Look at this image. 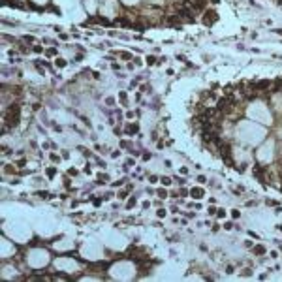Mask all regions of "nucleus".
Segmentation results:
<instances>
[{"label": "nucleus", "instance_id": "obj_2", "mask_svg": "<svg viewBox=\"0 0 282 282\" xmlns=\"http://www.w3.org/2000/svg\"><path fill=\"white\" fill-rule=\"evenodd\" d=\"M247 111H248V115L252 117V121L264 123V124H273L271 111L267 109V106H264L262 102H254V104H250V107H248Z\"/></svg>", "mask_w": 282, "mask_h": 282}, {"label": "nucleus", "instance_id": "obj_5", "mask_svg": "<svg viewBox=\"0 0 282 282\" xmlns=\"http://www.w3.org/2000/svg\"><path fill=\"white\" fill-rule=\"evenodd\" d=\"M123 2H124V4H128V6H136L140 0H123Z\"/></svg>", "mask_w": 282, "mask_h": 282}, {"label": "nucleus", "instance_id": "obj_1", "mask_svg": "<svg viewBox=\"0 0 282 282\" xmlns=\"http://www.w3.org/2000/svg\"><path fill=\"white\" fill-rule=\"evenodd\" d=\"M265 128H260L252 124V123H247V121H241L237 128H235V136H239V140L243 143H248V145H256L265 138Z\"/></svg>", "mask_w": 282, "mask_h": 282}, {"label": "nucleus", "instance_id": "obj_6", "mask_svg": "<svg viewBox=\"0 0 282 282\" xmlns=\"http://www.w3.org/2000/svg\"><path fill=\"white\" fill-rule=\"evenodd\" d=\"M256 254H264V248L262 247H256Z\"/></svg>", "mask_w": 282, "mask_h": 282}, {"label": "nucleus", "instance_id": "obj_4", "mask_svg": "<svg viewBox=\"0 0 282 282\" xmlns=\"http://www.w3.org/2000/svg\"><path fill=\"white\" fill-rule=\"evenodd\" d=\"M192 194H194V197H197V199H199V197H201V194H203V192H201L199 188H196V190H192Z\"/></svg>", "mask_w": 282, "mask_h": 282}, {"label": "nucleus", "instance_id": "obj_3", "mask_svg": "<svg viewBox=\"0 0 282 282\" xmlns=\"http://www.w3.org/2000/svg\"><path fill=\"white\" fill-rule=\"evenodd\" d=\"M273 151H275V141L269 140L267 143L258 151V158L264 160V162H265V160H271V158H273Z\"/></svg>", "mask_w": 282, "mask_h": 282}]
</instances>
